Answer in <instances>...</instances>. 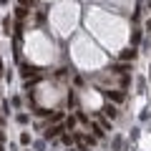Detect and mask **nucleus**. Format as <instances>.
I'll list each match as a JSON object with an SVG mask.
<instances>
[{
  "instance_id": "nucleus-1",
  "label": "nucleus",
  "mask_w": 151,
  "mask_h": 151,
  "mask_svg": "<svg viewBox=\"0 0 151 151\" xmlns=\"http://www.w3.org/2000/svg\"><path fill=\"white\" fill-rule=\"evenodd\" d=\"M63 134V126H58V124H53L48 131H45V139H55V136H60Z\"/></svg>"
},
{
  "instance_id": "nucleus-2",
  "label": "nucleus",
  "mask_w": 151,
  "mask_h": 151,
  "mask_svg": "<svg viewBox=\"0 0 151 151\" xmlns=\"http://www.w3.org/2000/svg\"><path fill=\"white\" fill-rule=\"evenodd\" d=\"M103 93H106V98H111V101H116V103H121V101H124V91H103Z\"/></svg>"
},
{
  "instance_id": "nucleus-3",
  "label": "nucleus",
  "mask_w": 151,
  "mask_h": 151,
  "mask_svg": "<svg viewBox=\"0 0 151 151\" xmlns=\"http://www.w3.org/2000/svg\"><path fill=\"white\" fill-rule=\"evenodd\" d=\"M20 73H23V76H25V78H28V76H35V68H33L30 63H23V68H20Z\"/></svg>"
},
{
  "instance_id": "nucleus-4",
  "label": "nucleus",
  "mask_w": 151,
  "mask_h": 151,
  "mask_svg": "<svg viewBox=\"0 0 151 151\" xmlns=\"http://www.w3.org/2000/svg\"><path fill=\"white\" fill-rule=\"evenodd\" d=\"M103 113H106L108 119H116V116H119V111H116V106H106V108H103Z\"/></svg>"
},
{
  "instance_id": "nucleus-5",
  "label": "nucleus",
  "mask_w": 151,
  "mask_h": 151,
  "mask_svg": "<svg viewBox=\"0 0 151 151\" xmlns=\"http://www.w3.org/2000/svg\"><path fill=\"white\" fill-rule=\"evenodd\" d=\"M15 15H18V20H25V18H28V8H15Z\"/></svg>"
},
{
  "instance_id": "nucleus-6",
  "label": "nucleus",
  "mask_w": 151,
  "mask_h": 151,
  "mask_svg": "<svg viewBox=\"0 0 151 151\" xmlns=\"http://www.w3.org/2000/svg\"><path fill=\"white\" fill-rule=\"evenodd\" d=\"M121 58H124V60H134V58H136V50H134V48L124 50V53H121Z\"/></svg>"
},
{
  "instance_id": "nucleus-7",
  "label": "nucleus",
  "mask_w": 151,
  "mask_h": 151,
  "mask_svg": "<svg viewBox=\"0 0 151 151\" xmlns=\"http://www.w3.org/2000/svg\"><path fill=\"white\" fill-rule=\"evenodd\" d=\"M126 70H129L126 63H116V65H113V73H126Z\"/></svg>"
},
{
  "instance_id": "nucleus-8",
  "label": "nucleus",
  "mask_w": 151,
  "mask_h": 151,
  "mask_svg": "<svg viewBox=\"0 0 151 151\" xmlns=\"http://www.w3.org/2000/svg\"><path fill=\"white\" fill-rule=\"evenodd\" d=\"M10 28H13V23H10V18H3V30L10 35Z\"/></svg>"
},
{
  "instance_id": "nucleus-9",
  "label": "nucleus",
  "mask_w": 151,
  "mask_h": 151,
  "mask_svg": "<svg viewBox=\"0 0 151 151\" xmlns=\"http://www.w3.org/2000/svg\"><path fill=\"white\" fill-rule=\"evenodd\" d=\"M93 134H96V139H103V126H93Z\"/></svg>"
},
{
  "instance_id": "nucleus-10",
  "label": "nucleus",
  "mask_w": 151,
  "mask_h": 151,
  "mask_svg": "<svg viewBox=\"0 0 151 151\" xmlns=\"http://www.w3.org/2000/svg\"><path fill=\"white\" fill-rule=\"evenodd\" d=\"M76 119H78V121H81V124H88V116H86V113H81V111H78V113H76Z\"/></svg>"
},
{
  "instance_id": "nucleus-11",
  "label": "nucleus",
  "mask_w": 151,
  "mask_h": 151,
  "mask_svg": "<svg viewBox=\"0 0 151 151\" xmlns=\"http://www.w3.org/2000/svg\"><path fill=\"white\" fill-rule=\"evenodd\" d=\"M60 119H63V113H60V111H55V113H53V116H50V121H53V124H58V121H60Z\"/></svg>"
},
{
  "instance_id": "nucleus-12",
  "label": "nucleus",
  "mask_w": 151,
  "mask_h": 151,
  "mask_svg": "<svg viewBox=\"0 0 151 151\" xmlns=\"http://www.w3.org/2000/svg\"><path fill=\"white\" fill-rule=\"evenodd\" d=\"M73 126H76V119H73V116H70V119H65V129L73 131Z\"/></svg>"
},
{
  "instance_id": "nucleus-13",
  "label": "nucleus",
  "mask_w": 151,
  "mask_h": 151,
  "mask_svg": "<svg viewBox=\"0 0 151 151\" xmlns=\"http://www.w3.org/2000/svg\"><path fill=\"white\" fill-rule=\"evenodd\" d=\"M139 40H141V33H139V30H136V33H134V35H131V43H139Z\"/></svg>"
},
{
  "instance_id": "nucleus-14",
  "label": "nucleus",
  "mask_w": 151,
  "mask_h": 151,
  "mask_svg": "<svg viewBox=\"0 0 151 151\" xmlns=\"http://www.w3.org/2000/svg\"><path fill=\"white\" fill-rule=\"evenodd\" d=\"M20 5H23V8H28V5H33V0H20Z\"/></svg>"
},
{
  "instance_id": "nucleus-15",
  "label": "nucleus",
  "mask_w": 151,
  "mask_h": 151,
  "mask_svg": "<svg viewBox=\"0 0 151 151\" xmlns=\"http://www.w3.org/2000/svg\"><path fill=\"white\" fill-rule=\"evenodd\" d=\"M0 141H5V134H3V131H0Z\"/></svg>"
},
{
  "instance_id": "nucleus-16",
  "label": "nucleus",
  "mask_w": 151,
  "mask_h": 151,
  "mask_svg": "<svg viewBox=\"0 0 151 151\" xmlns=\"http://www.w3.org/2000/svg\"><path fill=\"white\" fill-rule=\"evenodd\" d=\"M5 3H8V0H0V5H5Z\"/></svg>"
},
{
  "instance_id": "nucleus-17",
  "label": "nucleus",
  "mask_w": 151,
  "mask_h": 151,
  "mask_svg": "<svg viewBox=\"0 0 151 151\" xmlns=\"http://www.w3.org/2000/svg\"><path fill=\"white\" fill-rule=\"evenodd\" d=\"M0 76H3V65H0Z\"/></svg>"
}]
</instances>
